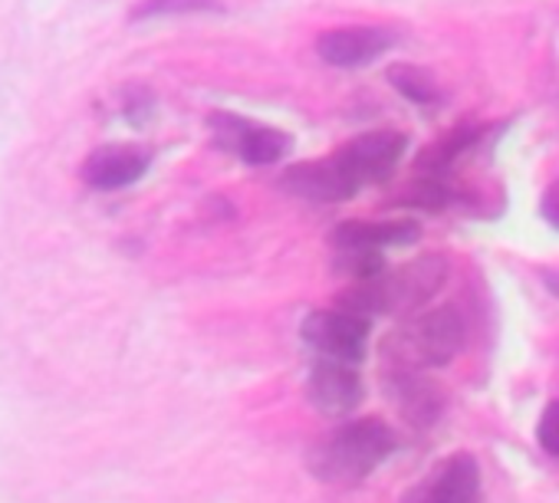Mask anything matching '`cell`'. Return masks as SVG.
Instances as JSON below:
<instances>
[{"label": "cell", "mask_w": 559, "mask_h": 503, "mask_svg": "<svg viewBox=\"0 0 559 503\" xmlns=\"http://www.w3.org/2000/svg\"><path fill=\"white\" fill-rule=\"evenodd\" d=\"M448 274H451L448 261L441 254H428L376 280L349 284L346 290L336 294V310L362 316L369 323L372 316L382 313H412L421 310L444 287Z\"/></svg>", "instance_id": "cell-1"}, {"label": "cell", "mask_w": 559, "mask_h": 503, "mask_svg": "<svg viewBox=\"0 0 559 503\" xmlns=\"http://www.w3.org/2000/svg\"><path fill=\"white\" fill-rule=\"evenodd\" d=\"M399 447L395 431L379 418H356L326 434L310 451V470L330 483H353L372 474Z\"/></svg>", "instance_id": "cell-2"}, {"label": "cell", "mask_w": 559, "mask_h": 503, "mask_svg": "<svg viewBox=\"0 0 559 503\" xmlns=\"http://www.w3.org/2000/svg\"><path fill=\"white\" fill-rule=\"evenodd\" d=\"M464 320L457 310L451 307H438V310H421L415 316H408L395 333L385 336L382 343V359L389 362V369L399 372H421V369H435L451 362L461 346H464Z\"/></svg>", "instance_id": "cell-3"}, {"label": "cell", "mask_w": 559, "mask_h": 503, "mask_svg": "<svg viewBox=\"0 0 559 503\" xmlns=\"http://www.w3.org/2000/svg\"><path fill=\"white\" fill-rule=\"evenodd\" d=\"M304 339L323 359H336L346 366H359L369 349L372 323L343 310H317L304 320Z\"/></svg>", "instance_id": "cell-4"}, {"label": "cell", "mask_w": 559, "mask_h": 503, "mask_svg": "<svg viewBox=\"0 0 559 503\" xmlns=\"http://www.w3.org/2000/svg\"><path fill=\"white\" fill-rule=\"evenodd\" d=\"M405 148H408V139L402 132L376 129V132H362L353 142H346L336 152V158L353 175V181L362 188V184H372V181H385L399 168Z\"/></svg>", "instance_id": "cell-5"}, {"label": "cell", "mask_w": 559, "mask_h": 503, "mask_svg": "<svg viewBox=\"0 0 559 503\" xmlns=\"http://www.w3.org/2000/svg\"><path fill=\"white\" fill-rule=\"evenodd\" d=\"M211 129L217 135V145L234 152L247 165L280 161L294 145V139L287 132H280L273 125H257L250 119H237V116H227V112L211 116Z\"/></svg>", "instance_id": "cell-6"}, {"label": "cell", "mask_w": 559, "mask_h": 503, "mask_svg": "<svg viewBox=\"0 0 559 503\" xmlns=\"http://www.w3.org/2000/svg\"><path fill=\"white\" fill-rule=\"evenodd\" d=\"M405 503H480V467L471 454H451L412 487Z\"/></svg>", "instance_id": "cell-7"}, {"label": "cell", "mask_w": 559, "mask_h": 503, "mask_svg": "<svg viewBox=\"0 0 559 503\" xmlns=\"http://www.w3.org/2000/svg\"><path fill=\"white\" fill-rule=\"evenodd\" d=\"M307 398L317 411H323L330 418H343V415L356 411V405L362 402V379H359L356 366H346L336 359H320L310 369Z\"/></svg>", "instance_id": "cell-8"}, {"label": "cell", "mask_w": 559, "mask_h": 503, "mask_svg": "<svg viewBox=\"0 0 559 503\" xmlns=\"http://www.w3.org/2000/svg\"><path fill=\"white\" fill-rule=\"evenodd\" d=\"M395 44V34L385 27H336L320 34L317 53L340 70H359L379 60Z\"/></svg>", "instance_id": "cell-9"}, {"label": "cell", "mask_w": 559, "mask_h": 503, "mask_svg": "<svg viewBox=\"0 0 559 503\" xmlns=\"http://www.w3.org/2000/svg\"><path fill=\"white\" fill-rule=\"evenodd\" d=\"M284 188L297 197L317 201V204H333V201H346L359 191V184L353 181V175L343 168V161L323 158V161H300L290 171H284Z\"/></svg>", "instance_id": "cell-10"}, {"label": "cell", "mask_w": 559, "mask_h": 503, "mask_svg": "<svg viewBox=\"0 0 559 503\" xmlns=\"http://www.w3.org/2000/svg\"><path fill=\"white\" fill-rule=\"evenodd\" d=\"M148 152L135 148V145H106L96 148L86 165H83V178L86 184L99 188V191H116L126 188L132 181H139L148 171Z\"/></svg>", "instance_id": "cell-11"}, {"label": "cell", "mask_w": 559, "mask_h": 503, "mask_svg": "<svg viewBox=\"0 0 559 503\" xmlns=\"http://www.w3.org/2000/svg\"><path fill=\"white\" fill-rule=\"evenodd\" d=\"M385 388H389L392 405L415 428H428L441 415V408H444L441 388L431 379H425L421 372H399V369H392V375L385 379Z\"/></svg>", "instance_id": "cell-12"}, {"label": "cell", "mask_w": 559, "mask_h": 503, "mask_svg": "<svg viewBox=\"0 0 559 503\" xmlns=\"http://www.w3.org/2000/svg\"><path fill=\"white\" fill-rule=\"evenodd\" d=\"M418 237L415 220H346L333 230L336 250H385L412 243Z\"/></svg>", "instance_id": "cell-13"}, {"label": "cell", "mask_w": 559, "mask_h": 503, "mask_svg": "<svg viewBox=\"0 0 559 503\" xmlns=\"http://www.w3.org/2000/svg\"><path fill=\"white\" fill-rule=\"evenodd\" d=\"M477 142V129L474 125H461L454 132H448L444 139H438L435 145H428L418 158V171L431 175V178H444V171Z\"/></svg>", "instance_id": "cell-14"}, {"label": "cell", "mask_w": 559, "mask_h": 503, "mask_svg": "<svg viewBox=\"0 0 559 503\" xmlns=\"http://www.w3.org/2000/svg\"><path fill=\"white\" fill-rule=\"evenodd\" d=\"M389 83H392L408 103H415V106H431V103H438V96H441L435 76H431L428 70H421V67H412V63L392 67V70H389Z\"/></svg>", "instance_id": "cell-15"}, {"label": "cell", "mask_w": 559, "mask_h": 503, "mask_svg": "<svg viewBox=\"0 0 559 503\" xmlns=\"http://www.w3.org/2000/svg\"><path fill=\"white\" fill-rule=\"evenodd\" d=\"M221 11V0H142L132 11V21H155V17H181V14H211Z\"/></svg>", "instance_id": "cell-16"}, {"label": "cell", "mask_w": 559, "mask_h": 503, "mask_svg": "<svg viewBox=\"0 0 559 503\" xmlns=\"http://www.w3.org/2000/svg\"><path fill=\"white\" fill-rule=\"evenodd\" d=\"M536 438H539L546 454L559 457V402L546 405V411L539 418V428H536Z\"/></svg>", "instance_id": "cell-17"}, {"label": "cell", "mask_w": 559, "mask_h": 503, "mask_svg": "<svg viewBox=\"0 0 559 503\" xmlns=\"http://www.w3.org/2000/svg\"><path fill=\"white\" fill-rule=\"evenodd\" d=\"M539 211H543V217H546V224L549 227H556L559 230V178L543 191V201H539Z\"/></svg>", "instance_id": "cell-18"}, {"label": "cell", "mask_w": 559, "mask_h": 503, "mask_svg": "<svg viewBox=\"0 0 559 503\" xmlns=\"http://www.w3.org/2000/svg\"><path fill=\"white\" fill-rule=\"evenodd\" d=\"M543 280H546L549 294H556V297H559V271H546V274H543Z\"/></svg>", "instance_id": "cell-19"}]
</instances>
